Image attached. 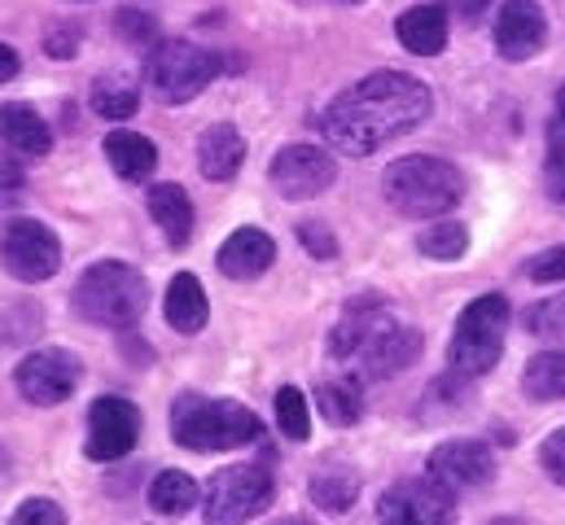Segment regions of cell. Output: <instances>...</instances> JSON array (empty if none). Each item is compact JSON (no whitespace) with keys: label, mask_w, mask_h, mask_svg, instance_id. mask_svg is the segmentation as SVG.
<instances>
[{"label":"cell","mask_w":565,"mask_h":525,"mask_svg":"<svg viewBox=\"0 0 565 525\" xmlns=\"http://www.w3.org/2000/svg\"><path fill=\"white\" fill-rule=\"evenodd\" d=\"M429 110H434V97L422 79L399 71H377L329 101V110L320 115V136L342 158H369L386 140L422 128Z\"/></svg>","instance_id":"cell-1"},{"label":"cell","mask_w":565,"mask_h":525,"mask_svg":"<svg viewBox=\"0 0 565 525\" xmlns=\"http://www.w3.org/2000/svg\"><path fill=\"white\" fill-rule=\"evenodd\" d=\"M145 302H149V285L132 262L106 259L93 262L79 280H75V293H71V307L79 320L97 324V329H137V320L145 315Z\"/></svg>","instance_id":"cell-2"},{"label":"cell","mask_w":565,"mask_h":525,"mask_svg":"<svg viewBox=\"0 0 565 525\" xmlns=\"http://www.w3.org/2000/svg\"><path fill=\"white\" fill-rule=\"evenodd\" d=\"M382 193L386 202L408 215V219H438L447 211L460 206L465 197V175L443 162V158H429V153H408L399 162L386 167L382 175Z\"/></svg>","instance_id":"cell-3"},{"label":"cell","mask_w":565,"mask_h":525,"mask_svg":"<svg viewBox=\"0 0 565 525\" xmlns=\"http://www.w3.org/2000/svg\"><path fill=\"white\" fill-rule=\"evenodd\" d=\"M264 433V420L237 398L184 394L171 411V438L184 451H237Z\"/></svg>","instance_id":"cell-4"},{"label":"cell","mask_w":565,"mask_h":525,"mask_svg":"<svg viewBox=\"0 0 565 525\" xmlns=\"http://www.w3.org/2000/svg\"><path fill=\"white\" fill-rule=\"evenodd\" d=\"M509 324H513L509 298H500V293L473 298V302L460 311L456 333H451V346H447L451 373H460V377H482V373H491V368L500 364Z\"/></svg>","instance_id":"cell-5"},{"label":"cell","mask_w":565,"mask_h":525,"mask_svg":"<svg viewBox=\"0 0 565 525\" xmlns=\"http://www.w3.org/2000/svg\"><path fill=\"white\" fill-rule=\"evenodd\" d=\"M215 75H220V57L189 40H162L149 49V62H145L149 88L171 106L193 101L202 88H211Z\"/></svg>","instance_id":"cell-6"},{"label":"cell","mask_w":565,"mask_h":525,"mask_svg":"<svg viewBox=\"0 0 565 525\" xmlns=\"http://www.w3.org/2000/svg\"><path fill=\"white\" fill-rule=\"evenodd\" d=\"M273 500H277V486H273V473L264 464H228L206 482L202 517L215 525L250 522V517L268 513Z\"/></svg>","instance_id":"cell-7"},{"label":"cell","mask_w":565,"mask_h":525,"mask_svg":"<svg viewBox=\"0 0 565 525\" xmlns=\"http://www.w3.org/2000/svg\"><path fill=\"white\" fill-rule=\"evenodd\" d=\"M84 382V364L75 351L66 346H49V351H31L18 368H13V386L26 403L35 407H57Z\"/></svg>","instance_id":"cell-8"},{"label":"cell","mask_w":565,"mask_h":525,"mask_svg":"<svg viewBox=\"0 0 565 525\" xmlns=\"http://www.w3.org/2000/svg\"><path fill=\"white\" fill-rule=\"evenodd\" d=\"M0 267H4L13 280L40 285V280L57 276V267H62V246H57V237H53L40 219H13V224L0 233Z\"/></svg>","instance_id":"cell-9"},{"label":"cell","mask_w":565,"mask_h":525,"mask_svg":"<svg viewBox=\"0 0 565 525\" xmlns=\"http://www.w3.org/2000/svg\"><path fill=\"white\" fill-rule=\"evenodd\" d=\"M137 438H141V411H137V403L106 394V398H97L88 407V442H84V456L88 460H97V464L124 460V456H132Z\"/></svg>","instance_id":"cell-10"},{"label":"cell","mask_w":565,"mask_h":525,"mask_svg":"<svg viewBox=\"0 0 565 525\" xmlns=\"http://www.w3.org/2000/svg\"><path fill=\"white\" fill-rule=\"evenodd\" d=\"M268 175H273V189L281 193L285 202H311L333 184L338 167L320 144H289L273 158Z\"/></svg>","instance_id":"cell-11"},{"label":"cell","mask_w":565,"mask_h":525,"mask_svg":"<svg viewBox=\"0 0 565 525\" xmlns=\"http://www.w3.org/2000/svg\"><path fill=\"white\" fill-rule=\"evenodd\" d=\"M377 517L382 522H413V525L451 522L456 517V495L425 473V478H413V482H395L377 500Z\"/></svg>","instance_id":"cell-12"},{"label":"cell","mask_w":565,"mask_h":525,"mask_svg":"<svg viewBox=\"0 0 565 525\" xmlns=\"http://www.w3.org/2000/svg\"><path fill=\"white\" fill-rule=\"evenodd\" d=\"M429 478L443 482L451 495L456 491H478V486L495 482V456H491V447H482L473 438H451V442L434 447Z\"/></svg>","instance_id":"cell-13"},{"label":"cell","mask_w":565,"mask_h":525,"mask_svg":"<svg viewBox=\"0 0 565 525\" xmlns=\"http://www.w3.org/2000/svg\"><path fill=\"white\" fill-rule=\"evenodd\" d=\"M364 377L373 382H386V377H399L404 368H413L422 360V333L417 329H404L395 320H386L360 351H355Z\"/></svg>","instance_id":"cell-14"},{"label":"cell","mask_w":565,"mask_h":525,"mask_svg":"<svg viewBox=\"0 0 565 525\" xmlns=\"http://www.w3.org/2000/svg\"><path fill=\"white\" fill-rule=\"evenodd\" d=\"M548 44V18L540 0H504L495 18V49L504 62H526Z\"/></svg>","instance_id":"cell-15"},{"label":"cell","mask_w":565,"mask_h":525,"mask_svg":"<svg viewBox=\"0 0 565 525\" xmlns=\"http://www.w3.org/2000/svg\"><path fill=\"white\" fill-rule=\"evenodd\" d=\"M277 259V242L264 233V228H237L224 246H220V255H215V267L228 276V280H255V276H264L268 267Z\"/></svg>","instance_id":"cell-16"},{"label":"cell","mask_w":565,"mask_h":525,"mask_svg":"<svg viewBox=\"0 0 565 525\" xmlns=\"http://www.w3.org/2000/svg\"><path fill=\"white\" fill-rule=\"evenodd\" d=\"M386 320H391V315H386V302H382V298H355V302L342 311L338 329L329 333V355H333V360H355V351H360Z\"/></svg>","instance_id":"cell-17"},{"label":"cell","mask_w":565,"mask_h":525,"mask_svg":"<svg viewBox=\"0 0 565 525\" xmlns=\"http://www.w3.org/2000/svg\"><path fill=\"white\" fill-rule=\"evenodd\" d=\"M242 162H246V140H242V131L233 128V124H215V128L202 131V140H198V167H202V175L211 184L233 180L242 171Z\"/></svg>","instance_id":"cell-18"},{"label":"cell","mask_w":565,"mask_h":525,"mask_svg":"<svg viewBox=\"0 0 565 525\" xmlns=\"http://www.w3.org/2000/svg\"><path fill=\"white\" fill-rule=\"evenodd\" d=\"M162 315L175 333H202L206 315H211V302H206V289L193 271H175L171 285H167V298H162Z\"/></svg>","instance_id":"cell-19"},{"label":"cell","mask_w":565,"mask_h":525,"mask_svg":"<svg viewBox=\"0 0 565 525\" xmlns=\"http://www.w3.org/2000/svg\"><path fill=\"white\" fill-rule=\"evenodd\" d=\"M395 35L408 53L417 57H438L447 49V9L443 4H413L399 13Z\"/></svg>","instance_id":"cell-20"},{"label":"cell","mask_w":565,"mask_h":525,"mask_svg":"<svg viewBox=\"0 0 565 525\" xmlns=\"http://www.w3.org/2000/svg\"><path fill=\"white\" fill-rule=\"evenodd\" d=\"M0 140L13 158H44L53 149V131L31 106H0Z\"/></svg>","instance_id":"cell-21"},{"label":"cell","mask_w":565,"mask_h":525,"mask_svg":"<svg viewBox=\"0 0 565 525\" xmlns=\"http://www.w3.org/2000/svg\"><path fill=\"white\" fill-rule=\"evenodd\" d=\"M149 215L162 228L171 250L189 246V237H193V202H189V193L180 184H153L149 189Z\"/></svg>","instance_id":"cell-22"},{"label":"cell","mask_w":565,"mask_h":525,"mask_svg":"<svg viewBox=\"0 0 565 525\" xmlns=\"http://www.w3.org/2000/svg\"><path fill=\"white\" fill-rule=\"evenodd\" d=\"M106 158H110L115 175H124L128 184H141L145 175H153V167H158L153 140L141 136V131H124V128L106 136Z\"/></svg>","instance_id":"cell-23"},{"label":"cell","mask_w":565,"mask_h":525,"mask_svg":"<svg viewBox=\"0 0 565 525\" xmlns=\"http://www.w3.org/2000/svg\"><path fill=\"white\" fill-rule=\"evenodd\" d=\"M88 106H93L102 119H110V124H124V119H132V115L141 110V93H137V79H128V75H119V71H110V75H97V79H93V93H88Z\"/></svg>","instance_id":"cell-24"},{"label":"cell","mask_w":565,"mask_h":525,"mask_svg":"<svg viewBox=\"0 0 565 525\" xmlns=\"http://www.w3.org/2000/svg\"><path fill=\"white\" fill-rule=\"evenodd\" d=\"M198 500H202V486L180 469H167V473H158L149 482V508L158 517H184Z\"/></svg>","instance_id":"cell-25"},{"label":"cell","mask_w":565,"mask_h":525,"mask_svg":"<svg viewBox=\"0 0 565 525\" xmlns=\"http://www.w3.org/2000/svg\"><path fill=\"white\" fill-rule=\"evenodd\" d=\"M526 394L535 403H565V351H544L526 364V377H522Z\"/></svg>","instance_id":"cell-26"},{"label":"cell","mask_w":565,"mask_h":525,"mask_svg":"<svg viewBox=\"0 0 565 525\" xmlns=\"http://www.w3.org/2000/svg\"><path fill=\"white\" fill-rule=\"evenodd\" d=\"M316 403H320L324 420L338 425V429H347V425H355L364 416V390H360V382H324L316 390Z\"/></svg>","instance_id":"cell-27"},{"label":"cell","mask_w":565,"mask_h":525,"mask_svg":"<svg viewBox=\"0 0 565 525\" xmlns=\"http://www.w3.org/2000/svg\"><path fill=\"white\" fill-rule=\"evenodd\" d=\"M417 250H422L425 259L456 262L465 259V250H469V233L456 219H438V224H429L422 237H417Z\"/></svg>","instance_id":"cell-28"},{"label":"cell","mask_w":565,"mask_h":525,"mask_svg":"<svg viewBox=\"0 0 565 525\" xmlns=\"http://www.w3.org/2000/svg\"><path fill=\"white\" fill-rule=\"evenodd\" d=\"M355 491H360V482L351 473H342V469H329V473L311 478V504L320 513H347L355 504Z\"/></svg>","instance_id":"cell-29"},{"label":"cell","mask_w":565,"mask_h":525,"mask_svg":"<svg viewBox=\"0 0 565 525\" xmlns=\"http://www.w3.org/2000/svg\"><path fill=\"white\" fill-rule=\"evenodd\" d=\"M522 329H526V333H535L540 342L565 346V293H557V298H544V302H535V307H526Z\"/></svg>","instance_id":"cell-30"},{"label":"cell","mask_w":565,"mask_h":525,"mask_svg":"<svg viewBox=\"0 0 565 525\" xmlns=\"http://www.w3.org/2000/svg\"><path fill=\"white\" fill-rule=\"evenodd\" d=\"M277 420H281V433L294 442H307L311 438V416H307V394L281 386L277 394Z\"/></svg>","instance_id":"cell-31"},{"label":"cell","mask_w":565,"mask_h":525,"mask_svg":"<svg viewBox=\"0 0 565 525\" xmlns=\"http://www.w3.org/2000/svg\"><path fill=\"white\" fill-rule=\"evenodd\" d=\"M548 193L553 202H565V124L548 131Z\"/></svg>","instance_id":"cell-32"},{"label":"cell","mask_w":565,"mask_h":525,"mask_svg":"<svg viewBox=\"0 0 565 525\" xmlns=\"http://www.w3.org/2000/svg\"><path fill=\"white\" fill-rule=\"evenodd\" d=\"M115 26H119V35L132 40V44H158V22L137 13V9H124V13L115 18Z\"/></svg>","instance_id":"cell-33"},{"label":"cell","mask_w":565,"mask_h":525,"mask_svg":"<svg viewBox=\"0 0 565 525\" xmlns=\"http://www.w3.org/2000/svg\"><path fill=\"white\" fill-rule=\"evenodd\" d=\"M526 276H531V280H540V285L565 280V246H557V250H544V255H535V259L526 262Z\"/></svg>","instance_id":"cell-34"},{"label":"cell","mask_w":565,"mask_h":525,"mask_svg":"<svg viewBox=\"0 0 565 525\" xmlns=\"http://www.w3.org/2000/svg\"><path fill=\"white\" fill-rule=\"evenodd\" d=\"M540 464H544V473H548L557 486H565V429H557V433L544 438V447H540Z\"/></svg>","instance_id":"cell-35"},{"label":"cell","mask_w":565,"mask_h":525,"mask_svg":"<svg viewBox=\"0 0 565 525\" xmlns=\"http://www.w3.org/2000/svg\"><path fill=\"white\" fill-rule=\"evenodd\" d=\"M13 522L18 525H31V522L62 525L66 522V513H62L53 500H26V504H18V508H13Z\"/></svg>","instance_id":"cell-36"},{"label":"cell","mask_w":565,"mask_h":525,"mask_svg":"<svg viewBox=\"0 0 565 525\" xmlns=\"http://www.w3.org/2000/svg\"><path fill=\"white\" fill-rule=\"evenodd\" d=\"M298 242H302L307 255H316V259H333V255H338V242H333V233H329L324 224H298Z\"/></svg>","instance_id":"cell-37"},{"label":"cell","mask_w":565,"mask_h":525,"mask_svg":"<svg viewBox=\"0 0 565 525\" xmlns=\"http://www.w3.org/2000/svg\"><path fill=\"white\" fill-rule=\"evenodd\" d=\"M18 197H22V171L0 162V211H9Z\"/></svg>","instance_id":"cell-38"},{"label":"cell","mask_w":565,"mask_h":525,"mask_svg":"<svg viewBox=\"0 0 565 525\" xmlns=\"http://www.w3.org/2000/svg\"><path fill=\"white\" fill-rule=\"evenodd\" d=\"M44 49H49L53 57H71V53H75V31L66 26V31H57V35H49V40H44Z\"/></svg>","instance_id":"cell-39"},{"label":"cell","mask_w":565,"mask_h":525,"mask_svg":"<svg viewBox=\"0 0 565 525\" xmlns=\"http://www.w3.org/2000/svg\"><path fill=\"white\" fill-rule=\"evenodd\" d=\"M487 4H491V0H443V9H451L456 18H478Z\"/></svg>","instance_id":"cell-40"},{"label":"cell","mask_w":565,"mask_h":525,"mask_svg":"<svg viewBox=\"0 0 565 525\" xmlns=\"http://www.w3.org/2000/svg\"><path fill=\"white\" fill-rule=\"evenodd\" d=\"M22 71V62H18V53L9 49V44H0V84H9L13 75Z\"/></svg>","instance_id":"cell-41"},{"label":"cell","mask_w":565,"mask_h":525,"mask_svg":"<svg viewBox=\"0 0 565 525\" xmlns=\"http://www.w3.org/2000/svg\"><path fill=\"white\" fill-rule=\"evenodd\" d=\"M557 110H562V124H565V88L557 93Z\"/></svg>","instance_id":"cell-42"},{"label":"cell","mask_w":565,"mask_h":525,"mask_svg":"<svg viewBox=\"0 0 565 525\" xmlns=\"http://www.w3.org/2000/svg\"><path fill=\"white\" fill-rule=\"evenodd\" d=\"M338 4H360V0H338Z\"/></svg>","instance_id":"cell-43"}]
</instances>
